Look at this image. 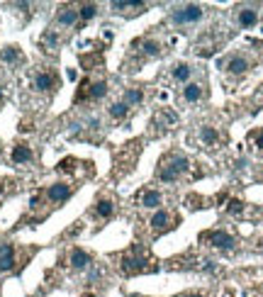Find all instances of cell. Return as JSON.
I'll use <instances>...</instances> for the list:
<instances>
[{"mask_svg": "<svg viewBox=\"0 0 263 297\" xmlns=\"http://www.w3.org/2000/svg\"><path fill=\"white\" fill-rule=\"evenodd\" d=\"M188 168H190L188 156L180 154V151H171L168 156L161 158L156 176H159V180H164V183H175V180H180V176L186 173Z\"/></svg>", "mask_w": 263, "mask_h": 297, "instance_id": "1", "label": "cell"}, {"mask_svg": "<svg viewBox=\"0 0 263 297\" xmlns=\"http://www.w3.org/2000/svg\"><path fill=\"white\" fill-rule=\"evenodd\" d=\"M120 268L124 275H137V273H146V271H149V273H156V271H159V265L151 263V258L144 256V251L139 246H132L129 251L122 256Z\"/></svg>", "mask_w": 263, "mask_h": 297, "instance_id": "2", "label": "cell"}, {"mask_svg": "<svg viewBox=\"0 0 263 297\" xmlns=\"http://www.w3.org/2000/svg\"><path fill=\"white\" fill-rule=\"evenodd\" d=\"M202 17H205V10H202V5H195V3H183L171 10V22L175 27H193Z\"/></svg>", "mask_w": 263, "mask_h": 297, "instance_id": "3", "label": "cell"}, {"mask_svg": "<svg viewBox=\"0 0 263 297\" xmlns=\"http://www.w3.org/2000/svg\"><path fill=\"white\" fill-rule=\"evenodd\" d=\"M105 93H108V83L105 80H90V78H86V80H81L73 102H86V100L88 102H98V100L105 98Z\"/></svg>", "mask_w": 263, "mask_h": 297, "instance_id": "4", "label": "cell"}, {"mask_svg": "<svg viewBox=\"0 0 263 297\" xmlns=\"http://www.w3.org/2000/svg\"><path fill=\"white\" fill-rule=\"evenodd\" d=\"M32 86L37 93H54L59 88V76L54 68H39L32 76Z\"/></svg>", "mask_w": 263, "mask_h": 297, "instance_id": "5", "label": "cell"}, {"mask_svg": "<svg viewBox=\"0 0 263 297\" xmlns=\"http://www.w3.org/2000/svg\"><path fill=\"white\" fill-rule=\"evenodd\" d=\"M202 241H207L209 246H215L219 251H234L236 249V239L227 234L224 229H212V231H205L202 236H200Z\"/></svg>", "mask_w": 263, "mask_h": 297, "instance_id": "6", "label": "cell"}, {"mask_svg": "<svg viewBox=\"0 0 263 297\" xmlns=\"http://www.w3.org/2000/svg\"><path fill=\"white\" fill-rule=\"evenodd\" d=\"M71 195H73V187L68 185V183H54V185H49L46 190H44V198L49 200L54 207H59V205L68 202V200H71Z\"/></svg>", "mask_w": 263, "mask_h": 297, "instance_id": "7", "label": "cell"}, {"mask_svg": "<svg viewBox=\"0 0 263 297\" xmlns=\"http://www.w3.org/2000/svg\"><path fill=\"white\" fill-rule=\"evenodd\" d=\"M219 66L224 68V71H229L231 76H244V73L251 68V61H249L246 56H241V54H231L229 59H222Z\"/></svg>", "mask_w": 263, "mask_h": 297, "instance_id": "8", "label": "cell"}, {"mask_svg": "<svg viewBox=\"0 0 263 297\" xmlns=\"http://www.w3.org/2000/svg\"><path fill=\"white\" fill-rule=\"evenodd\" d=\"M15 263H17V249H15V244L3 241L0 244V273L15 271Z\"/></svg>", "mask_w": 263, "mask_h": 297, "instance_id": "9", "label": "cell"}, {"mask_svg": "<svg viewBox=\"0 0 263 297\" xmlns=\"http://www.w3.org/2000/svg\"><path fill=\"white\" fill-rule=\"evenodd\" d=\"M68 263H71L73 271H86L88 265L93 263V256L88 251H83L81 246H73V249L68 251Z\"/></svg>", "mask_w": 263, "mask_h": 297, "instance_id": "10", "label": "cell"}, {"mask_svg": "<svg viewBox=\"0 0 263 297\" xmlns=\"http://www.w3.org/2000/svg\"><path fill=\"white\" fill-rule=\"evenodd\" d=\"M78 22V8L76 5H71V3H66L59 8L56 12V24H61V27H76Z\"/></svg>", "mask_w": 263, "mask_h": 297, "instance_id": "11", "label": "cell"}, {"mask_svg": "<svg viewBox=\"0 0 263 297\" xmlns=\"http://www.w3.org/2000/svg\"><path fill=\"white\" fill-rule=\"evenodd\" d=\"M110 8H112V12H117V15H139V12H144L146 3H142V0H132V3L115 0V3H110Z\"/></svg>", "mask_w": 263, "mask_h": 297, "instance_id": "12", "label": "cell"}, {"mask_svg": "<svg viewBox=\"0 0 263 297\" xmlns=\"http://www.w3.org/2000/svg\"><path fill=\"white\" fill-rule=\"evenodd\" d=\"M256 22H258V12H256V8L244 5V8L236 10V24H239L241 30H251Z\"/></svg>", "mask_w": 263, "mask_h": 297, "instance_id": "13", "label": "cell"}, {"mask_svg": "<svg viewBox=\"0 0 263 297\" xmlns=\"http://www.w3.org/2000/svg\"><path fill=\"white\" fill-rule=\"evenodd\" d=\"M32 146L30 144H24V142H20V144H15L12 146V154H10V158H12V164H17V166H24V164H30L32 161Z\"/></svg>", "mask_w": 263, "mask_h": 297, "instance_id": "14", "label": "cell"}, {"mask_svg": "<svg viewBox=\"0 0 263 297\" xmlns=\"http://www.w3.org/2000/svg\"><path fill=\"white\" fill-rule=\"evenodd\" d=\"M171 222H173V214H171L168 209H156V214L151 217L149 224H151V229L156 231V234H161V231H166L168 227H173Z\"/></svg>", "mask_w": 263, "mask_h": 297, "instance_id": "15", "label": "cell"}, {"mask_svg": "<svg viewBox=\"0 0 263 297\" xmlns=\"http://www.w3.org/2000/svg\"><path fill=\"white\" fill-rule=\"evenodd\" d=\"M0 59H3V64H8V66H20L22 61H24V56H22V49L17 44H8L3 51H0Z\"/></svg>", "mask_w": 263, "mask_h": 297, "instance_id": "16", "label": "cell"}, {"mask_svg": "<svg viewBox=\"0 0 263 297\" xmlns=\"http://www.w3.org/2000/svg\"><path fill=\"white\" fill-rule=\"evenodd\" d=\"M134 49H139L142 56H151V59L161 54V44L156 39H137L134 42Z\"/></svg>", "mask_w": 263, "mask_h": 297, "instance_id": "17", "label": "cell"}, {"mask_svg": "<svg viewBox=\"0 0 263 297\" xmlns=\"http://www.w3.org/2000/svg\"><path fill=\"white\" fill-rule=\"evenodd\" d=\"M93 214L98 217V220H110L112 214H115V202L110 198H100L95 202V207H93Z\"/></svg>", "mask_w": 263, "mask_h": 297, "instance_id": "18", "label": "cell"}, {"mask_svg": "<svg viewBox=\"0 0 263 297\" xmlns=\"http://www.w3.org/2000/svg\"><path fill=\"white\" fill-rule=\"evenodd\" d=\"M139 205L142 207H159L161 205V193H156V190H142L139 193Z\"/></svg>", "mask_w": 263, "mask_h": 297, "instance_id": "19", "label": "cell"}, {"mask_svg": "<svg viewBox=\"0 0 263 297\" xmlns=\"http://www.w3.org/2000/svg\"><path fill=\"white\" fill-rule=\"evenodd\" d=\"M171 76H173V80H178V83H186L190 80V76H193V66L190 64H175L173 71H171Z\"/></svg>", "mask_w": 263, "mask_h": 297, "instance_id": "20", "label": "cell"}, {"mask_svg": "<svg viewBox=\"0 0 263 297\" xmlns=\"http://www.w3.org/2000/svg\"><path fill=\"white\" fill-rule=\"evenodd\" d=\"M98 15V3H81L78 5V20L81 22H88Z\"/></svg>", "mask_w": 263, "mask_h": 297, "instance_id": "21", "label": "cell"}, {"mask_svg": "<svg viewBox=\"0 0 263 297\" xmlns=\"http://www.w3.org/2000/svg\"><path fill=\"white\" fill-rule=\"evenodd\" d=\"M183 98L188 102H197V100L202 98V86L200 83H188L186 88H183Z\"/></svg>", "mask_w": 263, "mask_h": 297, "instance_id": "22", "label": "cell"}, {"mask_svg": "<svg viewBox=\"0 0 263 297\" xmlns=\"http://www.w3.org/2000/svg\"><path fill=\"white\" fill-rule=\"evenodd\" d=\"M108 112H110L112 120H124V117L129 115V105H127V102H112Z\"/></svg>", "mask_w": 263, "mask_h": 297, "instance_id": "23", "label": "cell"}, {"mask_svg": "<svg viewBox=\"0 0 263 297\" xmlns=\"http://www.w3.org/2000/svg\"><path fill=\"white\" fill-rule=\"evenodd\" d=\"M200 139L207 144V146H215V144L219 142V134L215 127H207V124H205V127H200Z\"/></svg>", "mask_w": 263, "mask_h": 297, "instance_id": "24", "label": "cell"}, {"mask_svg": "<svg viewBox=\"0 0 263 297\" xmlns=\"http://www.w3.org/2000/svg\"><path fill=\"white\" fill-rule=\"evenodd\" d=\"M42 46L49 49V51H54L56 46H59V34H56V30H46L42 34Z\"/></svg>", "mask_w": 263, "mask_h": 297, "instance_id": "25", "label": "cell"}, {"mask_svg": "<svg viewBox=\"0 0 263 297\" xmlns=\"http://www.w3.org/2000/svg\"><path fill=\"white\" fill-rule=\"evenodd\" d=\"M144 100V95H142V90H137V88H129L127 90V93H124V100H122V102H127V105H139V102H142Z\"/></svg>", "mask_w": 263, "mask_h": 297, "instance_id": "26", "label": "cell"}, {"mask_svg": "<svg viewBox=\"0 0 263 297\" xmlns=\"http://www.w3.org/2000/svg\"><path fill=\"white\" fill-rule=\"evenodd\" d=\"M76 158H64V161H59V166H56V171L59 173H73L76 171Z\"/></svg>", "mask_w": 263, "mask_h": 297, "instance_id": "27", "label": "cell"}, {"mask_svg": "<svg viewBox=\"0 0 263 297\" xmlns=\"http://www.w3.org/2000/svg\"><path fill=\"white\" fill-rule=\"evenodd\" d=\"M241 212H244V202H241V200H229V202H227V214L239 217Z\"/></svg>", "mask_w": 263, "mask_h": 297, "instance_id": "28", "label": "cell"}, {"mask_svg": "<svg viewBox=\"0 0 263 297\" xmlns=\"http://www.w3.org/2000/svg\"><path fill=\"white\" fill-rule=\"evenodd\" d=\"M251 142L258 146V151H263V129H258V132L251 134Z\"/></svg>", "mask_w": 263, "mask_h": 297, "instance_id": "29", "label": "cell"}, {"mask_svg": "<svg viewBox=\"0 0 263 297\" xmlns=\"http://www.w3.org/2000/svg\"><path fill=\"white\" fill-rule=\"evenodd\" d=\"M68 78H71V80H76V78H78V73L73 71V68H68Z\"/></svg>", "mask_w": 263, "mask_h": 297, "instance_id": "30", "label": "cell"}, {"mask_svg": "<svg viewBox=\"0 0 263 297\" xmlns=\"http://www.w3.org/2000/svg\"><path fill=\"white\" fill-rule=\"evenodd\" d=\"M183 297H205V295H197V292H190V295H183Z\"/></svg>", "mask_w": 263, "mask_h": 297, "instance_id": "31", "label": "cell"}, {"mask_svg": "<svg viewBox=\"0 0 263 297\" xmlns=\"http://www.w3.org/2000/svg\"><path fill=\"white\" fill-rule=\"evenodd\" d=\"M0 100H3V86H0Z\"/></svg>", "mask_w": 263, "mask_h": 297, "instance_id": "32", "label": "cell"}, {"mask_svg": "<svg viewBox=\"0 0 263 297\" xmlns=\"http://www.w3.org/2000/svg\"><path fill=\"white\" fill-rule=\"evenodd\" d=\"M81 297H95V295H81Z\"/></svg>", "mask_w": 263, "mask_h": 297, "instance_id": "33", "label": "cell"}]
</instances>
